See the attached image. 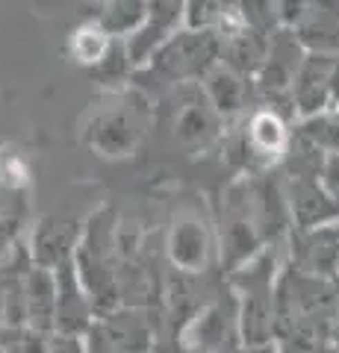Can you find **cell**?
Here are the masks:
<instances>
[{"instance_id": "obj_6", "label": "cell", "mask_w": 339, "mask_h": 353, "mask_svg": "<svg viewBox=\"0 0 339 353\" xmlns=\"http://www.w3.org/2000/svg\"><path fill=\"white\" fill-rule=\"evenodd\" d=\"M336 53H307L292 85V106L301 121L327 112L331 103V80L336 68Z\"/></svg>"}, {"instance_id": "obj_13", "label": "cell", "mask_w": 339, "mask_h": 353, "mask_svg": "<svg viewBox=\"0 0 339 353\" xmlns=\"http://www.w3.org/2000/svg\"><path fill=\"white\" fill-rule=\"evenodd\" d=\"M92 3H97V6H101V9H104V6L109 3V0H92Z\"/></svg>"}, {"instance_id": "obj_8", "label": "cell", "mask_w": 339, "mask_h": 353, "mask_svg": "<svg viewBox=\"0 0 339 353\" xmlns=\"http://www.w3.org/2000/svg\"><path fill=\"white\" fill-rule=\"evenodd\" d=\"M201 88H204L206 101H210V106L215 109L224 124H231L233 118H239L245 112V106H248V77L233 71L231 65L215 62L201 80Z\"/></svg>"}, {"instance_id": "obj_7", "label": "cell", "mask_w": 339, "mask_h": 353, "mask_svg": "<svg viewBox=\"0 0 339 353\" xmlns=\"http://www.w3.org/2000/svg\"><path fill=\"white\" fill-rule=\"evenodd\" d=\"M242 153H248V159L254 162H262V165H271L283 159L289 153V145H292V132L287 127V121L280 118L278 109H257L251 112L245 127H242Z\"/></svg>"}, {"instance_id": "obj_3", "label": "cell", "mask_w": 339, "mask_h": 353, "mask_svg": "<svg viewBox=\"0 0 339 353\" xmlns=\"http://www.w3.org/2000/svg\"><path fill=\"white\" fill-rule=\"evenodd\" d=\"M162 118L166 130H171V139L186 150H206L222 139L224 121L206 101L201 83L174 85L171 94L162 101Z\"/></svg>"}, {"instance_id": "obj_2", "label": "cell", "mask_w": 339, "mask_h": 353, "mask_svg": "<svg viewBox=\"0 0 339 353\" xmlns=\"http://www.w3.org/2000/svg\"><path fill=\"white\" fill-rule=\"evenodd\" d=\"M222 59V39L206 30H180L151 57L142 71H151L166 85L201 83L206 71Z\"/></svg>"}, {"instance_id": "obj_9", "label": "cell", "mask_w": 339, "mask_h": 353, "mask_svg": "<svg viewBox=\"0 0 339 353\" xmlns=\"http://www.w3.org/2000/svg\"><path fill=\"white\" fill-rule=\"evenodd\" d=\"M186 9V30H206L218 39H227L233 32L251 27L239 0H183Z\"/></svg>"}, {"instance_id": "obj_12", "label": "cell", "mask_w": 339, "mask_h": 353, "mask_svg": "<svg viewBox=\"0 0 339 353\" xmlns=\"http://www.w3.org/2000/svg\"><path fill=\"white\" fill-rule=\"evenodd\" d=\"M316 0H271V9H275V21L280 30H295L301 24V18L310 12Z\"/></svg>"}, {"instance_id": "obj_10", "label": "cell", "mask_w": 339, "mask_h": 353, "mask_svg": "<svg viewBox=\"0 0 339 353\" xmlns=\"http://www.w3.org/2000/svg\"><path fill=\"white\" fill-rule=\"evenodd\" d=\"M115 36H109V32L97 24V21H83L80 27L71 30L68 36V44H65V50H68V57L83 65V68H101V65L113 57V48H115Z\"/></svg>"}, {"instance_id": "obj_4", "label": "cell", "mask_w": 339, "mask_h": 353, "mask_svg": "<svg viewBox=\"0 0 339 353\" xmlns=\"http://www.w3.org/2000/svg\"><path fill=\"white\" fill-rule=\"evenodd\" d=\"M183 27H186L183 0H148L145 21L139 24V30L133 36L122 39L127 59H130V68L142 71L151 62V57H154L171 36H177Z\"/></svg>"}, {"instance_id": "obj_11", "label": "cell", "mask_w": 339, "mask_h": 353, "mask_svg": "<svg viewBox=\"0 0 339 353\" xmlns=\"http://www.w3.org/2000/svg\"><path fill=\"white\" fill-rule=\"evenodd\" d=\"M145 9H148V0H109L95 21L109 36L127 39V36H133L139 24L145 21Z\"/></svg>"}, {"instance_id": "obj_5", "label": "cell", "mask_w": 339, "mask_h": 353, "mask_svg": "<svg viewBox=\"0 0 339 353\" xmlns=\"http://www.w3.org/2000/svg\"><path fill=\"white\" fill-rule=\"evenodd\" d=\"M304 57H307V50L301 48V41L295 39L289 30H275L269 39L266 62H262V68L257 74L260 92L269 94L271 101L287 97L292 103V85H295V77L301 71Z\"/></svg>"}, {"instance_id": "obj_1", "label": "cell", "mask_w": 339, "mask_h": 353, "mask_svg": "<svg viewBox=\"0 0 339 353\" xmlns=\"http://www.w3.org/2000/svg\"><path fill=\"white\" fill-rule=\"evenodd\" d=\"M148 124H151L148 97L133 92V88H122V92L106 94V101L92 109V115L83 127V136L86 145L95 153L109 159H122L136 153L139 141L148 132Z\"/></svg>"}]
</instances>
